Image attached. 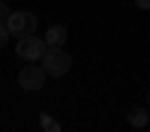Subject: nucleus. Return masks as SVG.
Listing matches in <instances>:
<instances>
[{"instance_id": "f257e3e1", "label": "nucleus", "mask_w": 150, "mask_h": 132, "mask_svg": "<svg viewBox=\"0 0 150 132\" xmlns=\"http://www.w3.org/2000/svg\"><path fill=\"white\" fill-rule=\"evenodd\" d=\"M42 69H45V75H51V78H63L72 69V57L63 48H48L42 54Z\"/></svg>"}, {"instance_id": "f03ea898", "label": "nucleus", "mask_w": 150, "mask_h": 132, "mask_svg": "<svg viewBox=\"0 0 150 132\" xmlns=\"http://www.w3.org/2000/svg\"><path fill=\"white\" fill-rule=\"evenodd\" d=\"M48 51V45H45V39H39V36H24V39H18V45H15V54L21 57V60H27V63H36V60H42V54Z\"/></svg>"}, {"instance_id": "7ed1b4c3", "label": "nucleus", "mask_w": 150, "mask_h": 132, "mask_svg": "<svg viewBox=\"0 0 150 132\" xmlns=\"http://www.w3.org/2000/svg\"><path fill=\"white\" fill-rule=\"evenodd\" d=\"M6 27H9L12 36L24 39V36H30L36 30V15H33V12H12L9 21H6Z\"/></svg>"}, {"instance_id": "20e7f679", "label": "nucleus", "mask_w": 150, "mask_h": 132, "mask_svg": "<svg viewBox=\"0 0 150 132\" xmlns=\"http://www.w3.org/2000/svg\"><path fill=\"white\" fill-rule=\"evenodd\" d=\"M45 69L42 66H36V63H27L21 72H18V87L21 90H39L42 84H45Z\"/></svg>"}, {"instance_id": "39448f33", "label": "nucleus", "mask_w": 150, "mask_h": 132, "mask_svg": "<svg viewBox=\"0 0 150 132\" xmlns=\"http://www.w3.org/2000/svg\"><path fill=\"white\" fill-rule=\"evenodd\" d=\"M63 42H66V27L63 24H51L48 33H45V45L48 48H63Z\"/></svg>"}, {"instance_id": "423d86ee", "label": "nucleus", "mask_w": 150, "mask_h": 132, "mask_svg": "<svg viewBox=\"0 0 150 132\" xmlns=\"http://www.w3.org/2000/svg\"><path fill=\"white\" fill-rule=\"evenodd\" d=\"M126 120H129L132 129H144V126H147V111H144V108H129V111H126Z\"/></svg>"}, {"instance_id": "0eeeda50", "label": "nucleus", "mask_w": 150, "mask_h": 132, "mask_svg": "<svg viewBox=\"0 0 150 132\" xmlns=\"http://www.w3.org/2000/svg\"><path fill=\"white\" fill-rule=\"evenodd\" d=\"M39 126H42V132H60V123L51 114H39Z\"/></svg>"}, {"instance_id": "6e6552de", "label": "nucleus", "mask_w": 150, "mask_h": 132, "mask_svg": "<svg viewBox=\"0 0 150 132\" xmlns=\"http://www.w3.org/2000/svg\"><path fill=\"white\" fill-rule=\"evenodd\" d=\"M9 36H12V33H9V27H6V24H0V48L9 42Z\"/></svg>"}, {"instance_id": "1a4fd4ad", "label": "nucleus", "mask_w": 150, "mask_h": 132, "mask_svg": "<svg viewBox=\"0 0 150 132\" xmlns=\"http://www.w3.org/2000/svg\"><path fill=\"white\" fill-rule=\"evenodd\" d=\"M9 15H12V12L6 9V3H0V24H6V21H9Z\"/></svg>"}, {"instance_id": "9d476101", "label": "nucleus", "mask_w": 150, "mask_h": 132, "mask_svg": "<svg viewBox=\"0 0 150 132\" xmlns=\"http://www.w3.org/2000/svg\"><path fill=\"white\" fill-rule=\"evenodd\" d=\"M135 6L138 9H150V0H135Z\"/></svg>"}, {"instance_id": "9b49d317", "label": "nucleus", "mask_w": 150, "mask_h": 132, "mask_svg": "<svg viewBox=\"0 0 150 132\" xmlns=\"http://www.w3.org/2000/svg\"><path fill=\"white\" fill-rule=\"evenodd\" d=\"M147 102H150V90H147Z\"/></svg>"}]
</instances>
